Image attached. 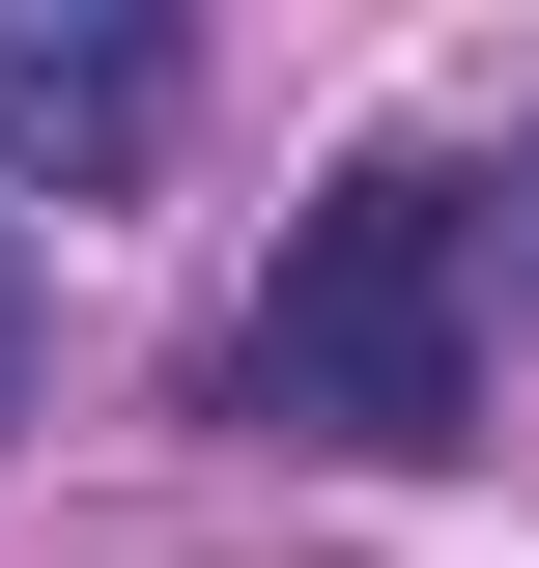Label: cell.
Masks as SVG:
<instances>
[{
  "label": "cell",
  "mask_w": 539,
  "mask_h": 568,
  "mask_svg": "<svg viewBox=\"0 0 539 568\" xmlns=\"http://www.w3.org/2000/svg\"><path fill=\"white\" fill-rule=\"evenodd\" d=\"M200 114V0H0V200H142Z\"/></svg>",
  "instance_id": "obj_2"
},
{
  "label": "cell",
  "mask_w": 539,
  "mask_h": 568,
  "mask_svg": "<svg viewBox=\"0 0 539 568\" xmlns=\"http://www.w3.org/2000/svg\"><path fill=\"white\" fill-rule=\"evenodd\" d=\"M0 426H29V227H0Z\"/></svg>",
  "instance_id": "obj_3"
},
{
  "label": "cell",
  "mask_w": 539,
  "mask_h": 568,
  "mask_svg": "<svg viewBox=\"0 0 539 568\" xmlns=\"http://www.w3.org/2000/svg\"><path fill=\"white\" fill-rule=\"evenodd\" d=\"M511 342H539V142H369L284 200L256 313H227V426L256 455H482Z\"/></svg>",
  "instance_id": "obj_1"
}]
</instances>
